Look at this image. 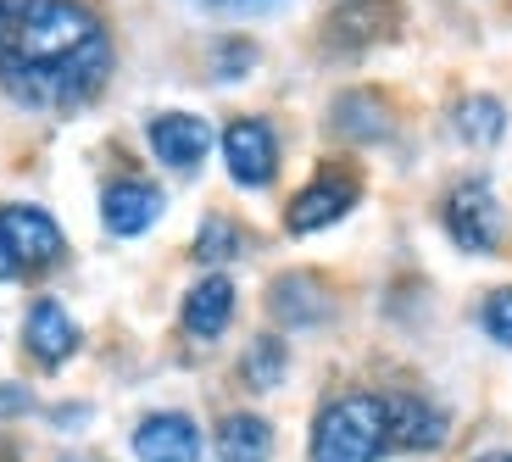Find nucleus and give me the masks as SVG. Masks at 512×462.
Segmentation results:
<instances>
[{
  "mask_svg": "<svg viewBox=\"0 0 512 462\" xmlns=\"http://www.w3.org/2000/svg\"><path fill=\"white\" fill-rule=\"evenodd\" d=\"M256 67V45L251 39H223L218 51H212V78H218V84H234V78H245Z\"/></svg>",
  "mask_w": 512,
  "mask_h": 462,
  "instance_id": "aec40b11",
  "label": "nucleus"
},
{
  "mask_svg": "<svg viewBox=\"0 0 512 462\" xmlns=\"http://www.w3.org/2000/svg\"><path fill=\"white\" fill-rule=\"evenodd\" d=\"M273 457V424L262 412H229L218 424V462H268Z\"/></svg>",
  "mask_w": 512,
  "mask_h": 462,
  "instance_id": "2eb2a0df",
  "label": "nucleus"
},
{
  "mask_svg": "<svg viewBox=\"0 0 512 462\" xmlns=\"http://www.w3.org/2000/svg\"><path fill=\"white\" fill-rule=\"evenodd\" d=\"M34 401H28L23 385H0V418H12V412H28Z\"/></svg>",
  "mask_w": 512,
  "mask_h": 462,
  "instance_id": "4be33fe9",
  "label": "nucleus"
},
{
  "mask_svg": "<svg viewBox=\"0 0 512 462\" xmlns=\"http://www.w3.org/2000/svg\"><path fill=\"white\" fill-rule=\"evenodd\" d=\"M229 323H234V284L223 273H206L201 284H190V296H184V329L195 340H218Z\"/></svg>",
  "mask_w": 512,
  "mask_h": 462,
  "instance_id": "ddd939ff",
  "label": "nucleus"
},
{
  "mask_svg": "<svg viewBox=\"0 0 512 462\" xmlns=\"http://www.w3.org/2000/svg\"><path fill=\"white\" fill-rule=\"evenodd\" d=\"M268 307L284 329H312V323L329 312V290H323L312 273H284V279H273Z\"/></svg>",
  "mask_w": 512,
  "mask_h": 462,
  "instance_id": "4468645a",
  "label": "nucleus"
},
{
  "mask_svg": "<svg viewBox=\"0 0 512 462\" xmlns=\"http://www.w3.org/2000/svg\"><path fill=\"white\" fill-rule=\"evenodd\" d=\"M284 368H290V357H284V346L273 340V334H256L251 351H245V362H240V373H245V385L251 390L284 385Z\"/></svg>",
  "mask_w": 512,
  "mask_h": 462,
  "instance_id": "a211bd4d",
  "label": "nucleus"
},
{
  "mask_svg": "<svg viewBox=\"0 0 512 462\" xmlns=\"http://www.w3.org/2000/svg\"><path fill=\"white\" fill-rule=\"evenodd\" d=\"M384 407H390V446L435 451L446 440V412L429 396H384Z\"/></svg>",
  "mask_w": 512,
  "mask_h": 462,
  "instance_id": "9b49d317",
  "label": "nucleus"
},
{
  "mask_svg": "<svg viewBox=\"0 0 512 462\" xmlns=\"http://www.w3.org/2000/svg\"><path fill=\"white\" fill-rule=\"evenodd\" d=\"M451 123H457L462 145H479V151H485V145H496L501 134H507V106H501L496 95H462Z\"/></svg>",
  "mask_w": 512,
  "mask_h": 462,
  "instance_id": "dca6fc26",
  "label": "nucleus"
},
{
  "mask_svg": "<svg viewBox=\"0 0 512 462\" xmlns=\"http://www.w3.org/2000/svg\"><path fill=\"white\" fill-rule=\"evenodd\" d=\"M446 234L462 245V251H496L501 234H507V212H501L496 190L485 179H462L457 190L446 195Z\"/></svg>",
  "mask_w": 512,
  "mask_h": 462,
  "instance_id": "7ed1b4c3",
  "label": "nucleus"
},
{
  "mask_svg": "<svg viewBox=\"0 0 512 462\" xmlns=\"http://www.w3.org/2000/svg\"><path fill=\"white\" fill-rule=\"evenodd\" d=\"M223 162H229V179L240 190H262L279 173V134L262 117H234L223 129Z\"/></svg>",
  "mask_w": 512,
  "mask_h": 462,
  "instance_id": "39448f33",
  "label": "nucleus"
},
{
  "mask_svg": "<svg viewBox=\"0 0 512 462\" xmlns=\"http://www.w3.org/2000/svg\"><path fill=\"white\" fill-rule=\"evenodd\" d=\"M390 34H396V6H390V0H334L329 39H340L346 51L379 45V39H390Z\"/></svg>",
  "mask_w": 512,
  "mask_h": 462,
  "instance_id": "f8f14e48",
  "label": "nucleus"
},
{
  "mask_svg": "<svg viewBox=\"0 0 512 462\" xmlns=\"http://www.w3.org/2000/svg\"><path fill=\"white\" fill-rule=\"evenodd\" d=\"M12 279H23V262H17L12 240H6V229H0V284H12Z\"/></svg>",
  "mask_w": 512,
  "mask_h": 462,
  "instance_id": "5701e85b",
  "label": "nucleus"
},
{
  "mask_svg": "<svg viewBox=\"0 0 512 462\" xmlns=\"http://www.w3.org/2000/svg\"><path fill=\"white\" fill-rule=\"evenodd\" d=\"M479 323H485V334L496 340V346L512 351V284H507V290H496V296H485V312H479Z\"/></svg>",
  "mask_w": 512,
  "mask_h": 462,
  "instance_id": "412c9836",
  "label": "nucleus"
},
{
  "mask_svg": "<svg viewBox=\"0 0 512 462\" xmlns=\"http://www.w3.org/2000/svg\"><path fill=\"white\" fill-rule=\"evenodd\" d=\"M134 457L140 462H201V429L190 412H151L134 424Z\"/></svg>",
  "mask_w": 512,
  "mask_h": 462,
  "instance_id": "9d476101",
  "label": "nucleus"
},
{
  "mask_svg": "<svg viewBox=\"0 0 512 462\" xmlns=\"http://www.w3.org/2000/svg\"><path fill=\"white\" fill-rule=\"evenodd\" d=\"M62 462H90V457H62Z\"/></svg>",
  "mask_w": 512,
  "mask_h": 462,
  "instance_id": "a878e982",
  "label": "nucleus"
},
{
  "mask_svg": "<svg viewBox=\"0 0 512 462\" xmlns=\"http://www.w3.org/2000/svg\"><path fill=\"white\" fill-rule=\"evenodd\" d=\"M479 462H512V451H485Z\"/></svg>",
  "mask_w": 512,
  "mask_h": 462,
  "instance_id": "b1692460",
  "label": "nucleus"
},
{
  "mask_svg": "<svg viewBox=\"0 0 512 462\" xmlns=\"http://www.w3.org/2000/svg\"><path fill=\"white\" fill-rule=\"evenodd\" d=\"M229 6H256V0H229Z\"/></svg>",
  "mask_w": 512,
  "mask_h": 462,
  "instance_id": "393cba45",
  "label": "nucleus"
},
{
  "mask_svg": "<svg viewBox=\"0 0 512 462\" xmlns=\"http://www.w3.org/2000/svg\"><path fill=\"white\" fill-rule=\"evenodd\" d=\"M357 201H362V184H357V173H351V167H318V173H312V184L290 201L284 229H290V234H318V229H329V223L346 218Z\"/></svg>",
  "mask_w": 512,
  "mask_h": 462,
  "instance_id": "20e7f679",
  "label": "nucleus"
},
{
  "mask_svg": "<svg viewBox=\"0 0 512 462\" xmlns=\"http://www.w3.org/2000/svg\"><path fill=\"white\" fill-rule=\"evenodd\" d=\"M334 129L346 134V140H384V134H390V112H384V101H373L368 90L340 95V106H334Z\"/></svg>",
  "mask_w": 512,
  "mask_h": 462,
  "instance_id": "f3484780",
  "label": "nucleus"
},
{
  "mask_svg": "<svg viewBox=\"0 0 512 462\" xmlns=\"http://www.w3.org/2000/svg\"><path fill=\"white\" fill-rule=\"evenodd\" d=\"M240 245H245V234L234 218H206L201 234H195V262H229Z\"/></svg>",
  "mask_w": 512,
  "mask_h": 462,
  "instance_id": "6ab92c4d",
  "label": "nucleus"
},
{
  "mask_svg": "<svg viewBox=\"0 0 512 462\" xmlns=\"http://www.w3.org/2000/svg\"><path fill=\"white\" fill-rule=\"evenodd\" d=\"M0 229H6V240H12L23 273L56 268L62 251H67L62 229H56V218L45 212V206H0Z\"/></svg>",
  "mask_w": 512,
  "mask_h": 462,
  "instance_id": "423d86ee",
  "label": "nucleus"
},
{
  "mask_svg": "<svg viewBox=\"0 0 512 462\" xmlns=\"http://www.w3.org/2000/svg\"><path fill=\"white\" fill-rule=\"evenodd\" d=\"M167 212V195L151 179H117L101 190V223L117 240H134V234L156 229V218Z\"/></svg>",
  "mask_w": 512,
  "mask_h": 462,
  "instance_id": "6e6552de",
  "label": "nucleus"
},
{
  "mask_svg": "<svg viewBox=\"0 0 512 462\" xmlns=\"http://www.w3.org/2000/svg\"><path fill=\"white\" fill-rule=\"evenodd\" d=\"M145 140H151L156 162L173 167V173H195V167L206 162V151H212V129H206V117H195V112H162V117H151Z\"/></svg>",
  "mask_w": 512,
  "mask_h": 462,
  "instance_id": "0eeeda50",
  "label": "nucleus"
},
{
  "mask_svg": "<svg viewBox=\"0 0 512 462\" xmlns=\"http://www.w3.org/2000/svg\"><path fill=\"white\" fill-rule=\"evenodd\" d=\"M112 78V34L84 0H0V90L28 112H78Z\"/></svg>",
  "mask_w": 512,
  "mask_h": 462,
  "instance_id": "f257e3e1",
  "label": "nucleus"
},
{
  "mask_svg": "<svg viewBox=\"0 0 512 462\" xmlns=\"http://www.w3.org/2000/svg\"><path fill=\"white\" fill-rule=\"evenodd\" d=\"M78 340H84V334H78L73 312H67L56 296H39L34 307H28L23 346H28V357H34L39 368H62V362L78 351Z\"/></svg>",
  "mask_w": 512,
  "mask_h": 462,
  "instance_id": "1a4fd4ad",
  "label": "nucleus"
},
{
  "mask_svg": "<svg viewBox=\"0 0 512 462\" xmlns=\"http://www.w3.org/2000/svg\"><path fill=\"white\" fill-rule=\"evenodd\" d=\"M390 446V407L384 396H334L329 407L312 418V446L307 457L312 462H379Z\"/></svg>",
  "mask_w": 512,
  "mask_h": 462,
  "instance_id": "f03ea898",
  "label": "nucleus"
}]
</instances>
